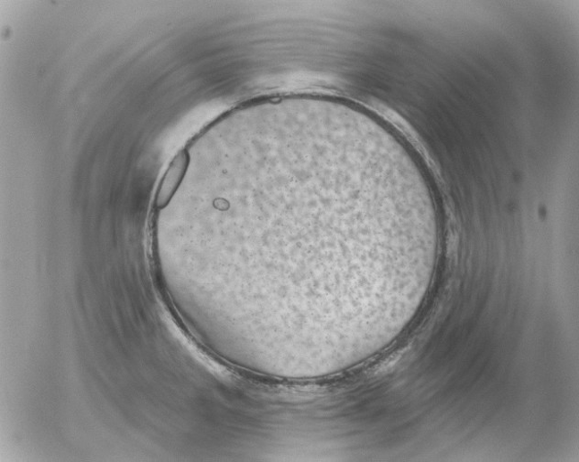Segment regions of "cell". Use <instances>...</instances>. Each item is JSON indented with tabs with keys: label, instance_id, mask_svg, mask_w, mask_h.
Masks as SVG:
<instances>
[{
	"label": "cell",
	"instance_id": "obj_1",
	"mask_svg": "<svg viewBox=\"0 0 579 462\" xmlns=\"http://www.w3.org/2000/svg\"><path fill=\"white\" fill-rule=\"evenodd\" d=\"M190 163V156L187 150L177 154L167 169L159 186L155 206L163 209L168 206L180 183H182Z\"/></svg>",
	"mask_w": 579,
	"mask_h": 462
}]
</instances>
